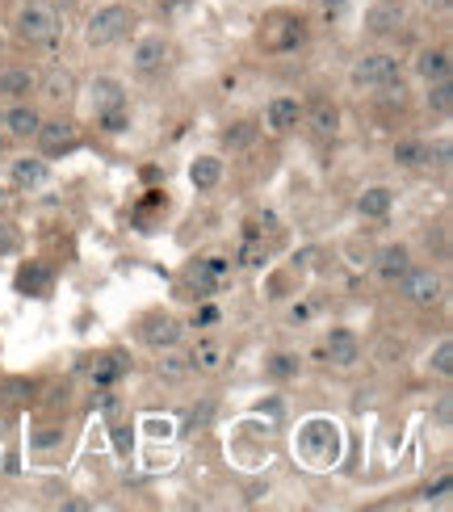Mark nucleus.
<instances>
[{"instance_id":"f257e3e1","label":"nucleus","mask_w":453,"mask_h":512,"mask_svg":"<svg viewBox=\"0 0 453 512\" xmlns=\"http://www.w3.org/2000/svg\"><path fill=\"white\" fill-rule=\"evenodd\" d=\"M349 80L357 84V89H365V93H382V89H391V84L403 80V63L391 51H370V55L353 59Z\"/></svg>"},{"instance_id":"f03ea898","label":"nucleus","mask_w":453,"mask_h":512,"mask_svg":"<svg viewBox=\"0 0 453 512\" xmlns=\"http://www.w3.org/2000/svg\"><path fill=\"white\" fill-rule=\"evenodd\" d=\"M13 34L26 42V47H47V42L59 34L55 5H47V0H26V5L17 9V17H13Z\"/></svg>"},{"instance_id":"7ed1b4c3","label":"nucleus","mask_w":453,"mask_h":512,"mask_svg":"<svg viewBox=\"0 0 453 512\" xmlns=\"http://www.w3.org/2000/svg\"><path fill=\"white\" fill-rule=\"evenodd\" d=\"M131 26H135V13L126 9V5H105V9H97L93 17H89V26H84V42L89 47H114V42H122L126 34H131Z\"/></svg>"},{"instance_id":"20e7f679","label":"nucleus","mask_w":453,"mask_h":512,"mask_svg":"<svg viewBox=\"0 0 453 512\" xmlns=\"http://www.w3.org/2000/svg\"><path fill=\"white\" fill-rule=\"evenodd\" d=\"M336 445H340V437H336V424L311 420L307 429L298 433V454L307 458L311 466H328V462L336 458Z\"/></svg>"},{"instance_id":"39448f33","label":"nucleus","mask_w":453,"mask_h":512,"mask_svg":"<svg viewBox=\"0 0 453 512\" xmlns=\"http://www.w3.org/2000/svg\"><path fill=\"white\" fill-rule=\"evenodd\" d=\"M302 42H307V21L302 17H269L265 30H261V47L273 51V55L298 51Z\"/></svg>"},{"instance_id":"423d86ee","label":"nucleus","mask_w":453,"mask_h":512,"mask_svg":"<svg viewBox=\"0 0 453 512\" xmlns=\"http://www.w3.org/2000/svg\"><path fill=\"white\" fill-rule=\"evenodd\" d=\"M399 290H403V298L412 307H437L441 303V294H445V282H441V273L437 269H407V277L399 282Z\"/></svg>"},{"instance_id":"0eeeda50","label":"nucleus","mask_w":453,"mask_h":512,"mask_svg":"<svg viewBox=\"0 0 453 512\" xmlns=\"http://www.w3.org/2000/svg\"><path fill=\"white\" fill-rule=\"evenodd\" d=\"M407 21H412V13H407L403 0H378V5L365 9V34H374V38H391L399 34Z\"/></svg>"},{"instance_id":"6e6552de","label":"nucleus","mask_w":453,"mask_h":512,"mask_svg":"<svg viewBox=\"0 0 453 512\" xmlns=\"http://www.w3.org/2000/svg\"><path fill=\"white\" fill-rule=\"evenodd\" d=\"M34 143H38V156H42V160H55V156L76 152L80 135H76L72 122H42L38 135H34Z\"/></svg>"},{"instance_id":"1a4fd4ad","label":"nucleus","mask_w":453,"mask_h":512,"mask_svg":"<svg viewBox=\"0 0 453 512\" xmlns=\"http://www.w3.org/2000/svg\"><path fill=\"white\" fill-rule=\"evenodd\" d=\"M168 59H172V47H168V38L160 34H147L135 42V55H131V68L135 76H160L168 68Z\"/></svg>"},{"instance_id":"9d476101","label":"nucleus","mask_w":453,"mask_h":512,"mask_svg":"<svg viewBox=\"0 0 453 512\" xmlns=\"http://www.w3.org/2000/svg\"><path fill=\"white\" fill-rule=\"evenodd\" d=\"M38 126H42V114L34 110L30 101H13L9 110H5V122H0V131H5L13 143H26L38 135Z\"/></svg>"},{"instance_id":"9b49d317","label":"nucleus","mask_w":453,"mask_h":512,"mask_svg":"<svg viewBox=\"0 0 453 512\" xmlns=\"http://www.w3.org/2000/svg\"><path fill=\"white\" fill-rule=\"evenodd\" d=\"M378 282L382 286H399L403 277H407V269H412V252H407V244H386L382 252H378Z\"/></svg>"},{"instance_id":"f8f14e48","label":"nucleus","mask_w":453,"mask_h":512,"mask_svg":"<svg viewBox=\"0 0 453 512\" xmlns=\"http://www.w3.org/2000/svg\"><path fill=\"white\" fill-rule=\"evenodd\" d=\"M227 277V261L223 256H206V261H198L189 269V290L198 298H210L214 290H219V282Z\"/></svg>"},{"instance_id":"ddd939ff","label":"nucleus","mask_w":453,"mask_h":512,"mask_svg":"<svg viewBox=\"0 0 453 512\" xmlns=\"http://www.w3.org/2000/svg\"><path fill=\"white\" fill-rule=\"evenodd\" d=\"M302 122L311 126L315 139H336V131H340V110H336L328 97H315L311 110H302Z\"/></svg>"},{"instance_id":"4468645a","label":"nucleus","mask_w":453,"mask_h":512,"mask_svg":"<svg viewBox=\"0 0 453 512\" xmlns=\"http://www.w3.org/2000/svg\"><path fill=\"white\" fill-rule=\"evenodd\" d=\"M110 110H131V97H126V84L114 76L93 80V114H110Z\"/></svg>"},{"instance_id":"2eb2a0df","label":"nucleus","mask_w":453,"mask_h":512,"mask_svg":"<svg viewBox=\"0 0 453 512\" xmlns=\"http://www.w3.org/2000/svg\"><path fill=\"white\" fill-rule=\"evenodd\" d=\"M298 122H302V105L294 97H273L265 105V126H269L273 135H290Z\"/></svg>"},{"instance_id":"dca6fc26","label":"nucleus","mask_w":453,"mask_h":512,"mask_svg":"<svg viewBox=\"0 0 453 512\" xmlns=\"http://www.w3.org/2000/svg\"><path fill=\"white\" fill-rule=\"evenodd\" d=\"M181 336H185V328H181V319H172V315H151L143 328V340L151 349H177Z\"/></svg>"},{"instance_id":"f3484780","label":"nucleus","mask_w":453,"mask_h":512,"mask_svg":"<svg viewBox=\"0 0 453 512\" xmlns=\"http://www.w3.org/2000/svg\"><path fill=\"white\" fill-rule=\"evenodd\" d=\"M9 177H13V185H17V189H26V194H34V189L47 185L51 168H47V160H42V156H21V160H13Z\"/></svg>"},{"instance_id":"a211bd4d","label":"nucleus","mask_w":453,"mask_h":512,"mask_svg":"<svg viewBox=\"0 0 453 512\" xmlns=\"http://www.w3.org/2000/svg\"><path fill=\"white\" fill-rule=\"evenodd\" d=\"M328 357H332V366L353 370L357 361H361V345H357V336H353L349 328H332V332H328Z\"/></svg>"},{"instance_id":"6ab92c4d","label":"nucleus","mask_w":453,"mask_h":512,"mask_svg":"<svg viewBox=\"0 0 453 512\" xmlns=\"http://www.w3.org/2000/svg\"><path fill=\"white\" fill-rule=\"evenodd\" d=\"M38 93V76L30 68H5L0 72V101H26Z\"/></svg>"},{"instance_id":"aec40b11","label":"nucleus","mask_w":453,"mask_h":512,"mask_svg":"<svg viewBox=\"0 0 453 512\" xmlns=\"http://www.w3.org/2000/svg\"><path fill=\"white\" fill-rule=\"evenodd\" d=\"M449 72H453V59H449V51H445V47H424V51L416 55V76H420L424 84L445 80Z\"/></svg>"},{"instance_id":"412c9836","label":"nucleus","mask_w":453,"mask_h":512,"mask_svg":"<svg viewBox=\"0 0 453 512\" xmlns=\"http://www.w3.org/2000/svg\"><path fill=\"white\" fill-rule=\"evenodd\" d=\"M391 206H395L391 189L374 185V189H365V194L357 198V215H361V219H386V215H391Z\"/></svg>"},{"instance_id":"4be33fe9","label":"nucleus","mask_w":453,"mask_h":512,"mask_svg":"<svg viewBox=\"0 0 453 512\" xmlns=\"http://www.w3.org/2000/svg\"><path fill=\"white\" fill-rule=\"evenodd\" d=\"M189 181H193V189H202L206 194V189H214L223 181V160L219 156H198L189 164Z\"/></svg>"},{"instance_id":"5701e85b","label":"nucleus","mask_w":453,"mask_h":512,"mask_svg":"<svg viewBox=\"0 0 453 512\" xmlns=\"http://www.w3.org/2000/svg\"><path fill=\"white\" fill-rule=\"evenodd\" d=\"M51 282H55V273L47 265H38V261L17 273V290L21 294H38L42 298V294H51Z\"/></svg>"},{"instance_id":"b1692460","label":"nucleus","mask_w":453,"mask_h":512,"mask_svg":"<svg viewBox=\"0 0 453 512\" xmlns=\"http://www.w3.org/2000/svg\"><path fill=\"white\" fill-rule=\"evenodd\" d=\"M189 370H202V374L223 370V345L219 340H198V349L189 353Z\"/></svg>"},{"instance_id":"393cba45","label":"nucleus","mask_w":453,"mask_h":512,"mask_svg":"<svg viewBox=\"0 0 453 512\" xmlns=\"http://www.w3.org/2000/svg\"><path fill=\"white\" fill-rule=\"evenodd\" d=\"M38 89L47 93V101H72V93H76V76H72V72H63V68H51L47 80H38Z\"/></svg>"},{"instance_id":"a878e982","label":"nucleus","mask_w":453,"mask_h":512,"mask_svg":"<svg viewBox=\"0 0 453 512\" xmlns=\"http://www.w3.org/2000/svg\"><path fill=\"white\" fill-rule=\"evenodd\" d=\"M265 261V240H261V231H256V223L244 231V244H240V252H235V265L240 269H256Z\"/></svg>"},{"instance_id":"bb28decb","label":"nucleus","mask_w":453,"mask_h":512,"mask_svg":"<svg viewBox=\"0 0 453 512\" xmlns=\"http://www.w3.org/2000/svg\"><path fill=\"white\" fill-rule=\"evenodd\" d=\"M122 374H126V357H122V353L97 357V366H93V382H97V387H114Z\"/></svg>"},{"instance_id":"cd10ccee","label":"nucleus","mask_w":453,"mask_h":512,"mask_svg":"<svg viewBox=\"0 0 453 512\" xmlns=\"http://www.w3.org/2000/svg\"><path fill=\"white\" fill-rule=\"evenodd\" d=\"M395 164H399V168H424V164H428V143H420V139H399V143H395Z\"/></svg>"},{"instance_id":"c85d7f7f","label":"nucleus","mask_w":453,"mask_h":512,"mask_svg":"<svg viewBox=\"0 0 453 512\" xmlns=\"http://www.w3.org/2000/svg\"><path fill=\"white\" fill-rule=\"evenodd\" d=\"M424 101H428V110L445 118V114L453 110V80H449V76H445V80H433V84H428V97H424Z\"/></svg>"},{"instance_id":"c756f323","label":"nucleus","mask_w":453,"mask_h":512,"mask_svg":"<svg viewBox=\"0 0 453 512\" xmlns=\"http://www.w3.org/2000/svg\"><path fill=\"white\" fill-rule=\"evenodd\" d=\"M252 139H256V126L252 122H235L231 131L223 135V143L231 147V152H244V147H252Z\"/></svg>"},{"instance_id":"7c9ffc66","label":"nucleus","mask_w":453,"mask_h":512,"mask_svg":"<svg viewBox=\"0 0 453 512\" xmlns=\"http://www.w3.org/2000/svg\"><path fill=\"white\" fill-rule=\"evenodd\" d=\"M210 420H214V403H210V399H202L198 408H193V412L185 416V433H206V429H210Z\"/></svg>"},{"instance_id":"2f4dec72","label":"nucleus","mask_w":453,"mask_h":512,"mask_svg":"<svg viewBox=\"0 0 453 512\" xmlns=\"http://www.w3.org/2000/svg\"><path fill=\"white\" fill-rule=\"evenodd\" d=\"M160 353H164V349H160ZM160 374H164V378H185V374H189V357H181V353L168 349L164 361H160Z\"/></svg>"},{"instance_id":"473e14b6","label":"nucleus","mask_w":453,"mask_h":512,"mask_svg":"<svg viewBox=\"0 0 453 512\" xmlns=\"http://www.w3.org/2000/svg\"><path fill=\"white\" fill-rule=\"evenodd\" d=\"M433 374L437 378H453V345L449 340H441L437 353H433Z\"/></svg>"},{"instance_id":"72a5a7b5","label":"nucleus","mask_w":453,"mask_h":512,"mask_svg":"<svg viewBox=\"0 0 453 512\" xmlns=\"http://www.w3.org/2000/svg\"><path fill=\"white\" fill-rule=\"evenodd\" d=\"M97 122H101V131L122 135L126 126H131V110H110V114H97Z\"/></svg>"},{"instance_id":"f704fd0d","label":"nucleus","mask_w":453,"mask_h":512,"mask_svg":"<svg viewBox=\"0 0 453 512\" xmlns=\"http://www.w3.org/2000/svg\"><path fill=\"white\" fill-rule=\"evenodd\" d=\"M269 374H273V378H290V374H298V361L286 357V353H277V357L269 361Z\"/></svg>"},{"instance_id":"c9c22d12","label":"nucleus","mask_w":453,"mask_h":512,"mask_svg":"<svg viewBox=\"0 0 453 512\" xmlns=\"http://www.w3.org/2000/svg\"><path fill=\"white\" fill-rule=\"evenodd\" d=\"M13 248H17V236L9 231V223H0V256H5V252H13Z\"/></svg>"},{"instance_id":"e433bc0d","label":"nucleus","mask_w":453,"mask_h":512,"mask_svg":"<svg viewBox=\"0 0 453 512\" xmlns=\"http://www.w3.org/2000/svg\"><path fill=\"white\" fill-rule=\"evenodd\" d=\"M449 487H453V479L449 475H441L433 487H428V496H437V500H445V492H449Z\"/></svg>"},{"instance_id":"4c0bfd02","label":"nucleus","mask_w":453,"mask_h":512,"mask_svg":"<svg viewBox=\"0 0 453 512\" xmlns=\"http://www.w3.org/2000/svg\"><path fill=\"white\" fill-rule=\"evenodd\" d=\"M424 5H428V9H433V13H445V9L453 5V0H424Z\"/></svg>"},{"instance_id":"58836bf2","label":"nucleus","mask_w":453,"mask_h":512,"mask_svg":"<svg viewBox=\"0 0 453 512\" xmlns=\"http://www.w3.org/2000/svg\"><path fill=\"white\" fill-rule=\"evenodd\" d=\"M437 164H441V168L449 164V143H437Z\"/></svg>"},{"instance_id":"ea45409f","label":"nucleus","mask_w":453,"mask_h":512,"mask_svg":"<svg viewBox=\"0 0 453 512\" xmlns=\"http://www.w3.org/2000/svg\"><path fill=\"white\" fill-rule=\"evenodd\" d=\"M9 202H13V198H9V189H0V215H9Z\"/></svg>"},{"instance_id":"a19ab883","label":"nucleus","mask_w":453,"mask_h":512,"mask_svg":"<svg viewBox=\"0 0 453 512\" xmlns=\"http://www.w3.org/2000/svg\"><path fill=\"white\" fill-rule=\"evenodd\" d=\"M5 147H9V135H5V131H0V152H5Z\"/></svg>"},{"instance_id":"79ce46f5","label":"nucleus","mask_w":453,"mask_h":512,"mask_svg":"<svg viewBox=\"0 0 453 512\" xmlns=\"http://www.w3.org/2000/svg\"><path fill=\"white\" fill-rule=\"evenodd\" d=\"M0 122H5V101H0Z\"/></svg>"},{"instance_id":"37998d69","label":"nucleus","mask_w":453,"mask_h":512,"mask_svg":"<svg viewBox=\"0 0 453 512\" xmlns=\"http://www.w3.org/2000/svg\"><path fill=\"white\" fill-rule=\"evenodd\" d=\"M0 51H5V38H0Z\"/></svg>"}]
</instances>
